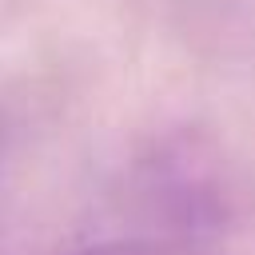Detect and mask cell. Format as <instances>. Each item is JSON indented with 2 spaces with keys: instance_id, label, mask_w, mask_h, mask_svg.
I'll use <instances>...</instances> for the list:
<instances>
[{
  "instance_id": "obj_1",
  "label": "cell",
  "mask_w": 255,
  "mask_h": 255,
  "mask_svg": "<svg viewBox=\"0 0 255 255\" xmlns=\"http://www.w3.org/2000/svg\"><path fill=\"white\" fill-rule=\"evenodd\" d=\"M68 255H203L195 239H175V235H112V239H92L72 247Z\"/></svg>"
}]
</instances>
